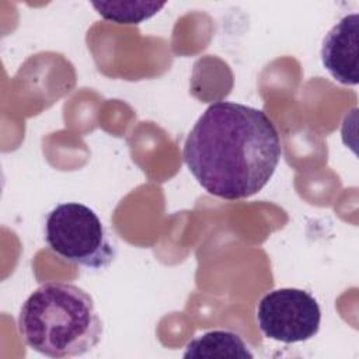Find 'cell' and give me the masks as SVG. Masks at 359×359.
<instances>
[{
  "instance_id": "obj_7",
  "label": "cell",
  "mask_w": 359,
  "mask_h": 359,
  "mask_svg": "<svg viewBox=\"0 0 359 359\" xmlns=\"http://www.w3.org/2000/svg\"><path fill=\"white\" fill-rule=\"evenodd\" d=\"M91 6L97 13L116 24H139L157 14L165 3L157 1H94Z\"/></svg>"
},
{
  "instance_id": "obj_2",
  "label": "cell",
  "mask_w": 359,
  "mask_h": 359,
  "mask_svg": "<svg viewBox=\"0 0 359 359\" xmlns=\"http://www.w3.org/2000/svg\"><path fill=\"white\" fill-rule=\"evenodd\" d=\"M27 346L49 358H74L94 349L104 324L93 297L66 282H46L22 303L17 318Z\"/></svg>"
},
{
  "instance_id": "obj_5",
  "label": "cell",
  "mask_w": 359,
  "mask_h": 359,
  "mask_svg": "<svg viewBox=\"0 0 359 359\" xmlns=\"http://www.w3.org/2000/svg\"><path fill=\"white\" fill-rule=\"evenodd\" d=\"M358 34L359 14H348L327 32L321 45L323 66L338 83L345 86L359 83Z\"/></svg>"
},
{
  "instance_id": "obj_4",
  "label": "cell",
  "mask_w": 359,
  "mask_h": 359,
  "mask_svg": "<svg viewBox=\"0 0 359 359\" xmlns=\"http://www.w3.org/2000/svg\"><path fill=\"white\" fill-rule=\"evenodd\" d=\"M257 323L269 339L283 344L304 342L318 332L321 310L309 292L280 287L271 290L258 302Z\"/></svg>"
},
{
  "instance_id": "obj_1",
  "label": "cell",
  "mask_w": 359,
  "mask_h": 359,
  "mask_svg": "<svg viewBox=\"0 0 359 359\" xmlns=\"http://www.w3.org/2000/svg\"><path fill=\"white\" fill-rule=\"evenodd\" d=\"M182 157L205 191L237 201L255 195L269 182L280 161L282 144L262 109L216 101L188 133Z\"/></svg>"
},
{
  "instance_id": "obj_6",
  "label": "cell",
  "mask_w": 359,
  "mask_h": 359,
  "mask_svg": "<svg viewBox=\"0 0 359 359\" xmlns=\"http://www.w3.org/2000/svg\"><path fill=\"white\" fill-rule=\"evenodd\" d=\"M243 338L227 330L205 332L185 346L184 358H252Z\"/></svg>"
},
{
  "instance_id": "obj_3",
  "label": "cell",
  "mask_w": 359,
  "mask_h": 359,
  "mask_svg": "<svg viewBox=\"0 0 359 359\" xmlns=\"http://www.w3.org/2000/svg\"><path fill=\"white\" fill-rule=\"evenodd\" d=\"M43 238L57 257L90 269L109 266L118 252L98 215L79 202L59 203L48 212Z\"/></svg>"
}]
</instances>
